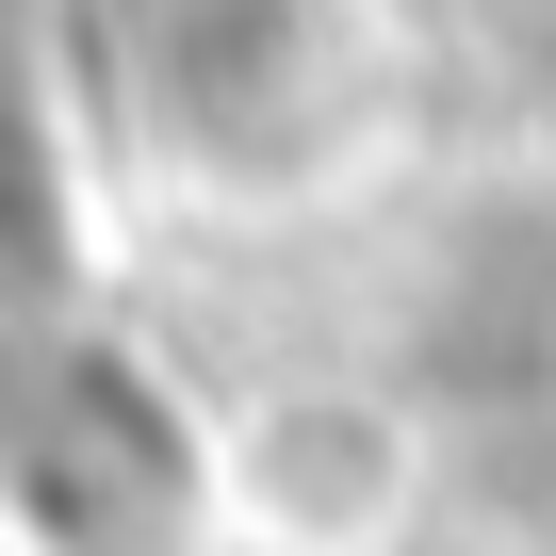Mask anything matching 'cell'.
Wrapping results in <instances>:
<instances>
[{"mask_svg":"<svg viewBox=\"0 0 556 556\" xmlns=\"http://www.w3.org/2000/svg\"><path fill=\"white\" fill-rule=\"evenodd\" d=\"M0 458H17V507L66 556H148L197 507V442L131 393V361H34L0 393Z\"/></svg>","mask_w":556,"mask_h":556,"instance_id":"6da1fadb","label":"cell"}]
</instances>
